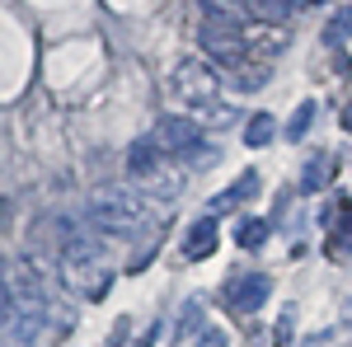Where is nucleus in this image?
<instances>
[{
    "label": "nucleus",
    "mask_w": 352,
    "mask_h": 347,
    "mask_svg": "<svg viewBox=\"0 0 352 347\" xmlns=\"http://www.w3.org/2000/svg\"><path fill=\"white\" fill-rule=\"evenodd\" d=\"M160 169H164V150L155 146V136H136L132 146H127V174L141 183V179H151Z\"/></svg>",
    "instance_id": "423d86ee"
},
{
    "label": "nucleus",
    "mask_w": 352,
    "mask_h": 347,
    "mask_svg": "<svg viewBox=\"0 0 352 347\" xmlns=\"http://www.w3.org/2000/svg\"><path fill=\"white\" fill-rule=\"evenodd\" d=\"M217 216H202V221H192L188 235H184V258L188 263H202V258H212L217 254Z\"/></svg>",
    "instance_id": "0eeeda50"
},
{
    "label": "nucleus",
    "mask_w": 352,
    "mask_h": 347,
    "mask_svg": "<svg viewBox=\"0 0 352 347\" xmlns=\"http://www.w3.org/2000/svg\"><path fill=\"white\" fill-rule=\"evenodd\" d=\"M272 136H277V117H272V113H254V117L244 122V141H249L254 150H258V146H268Z\"/></svg>",
    "instance_id": "ddd939ff"
},
{
    "label": "nucleus",
    "mask_w": 352,
    "mask_h": 347,
    "mask_svg": "<svg viewBox=\"0 0 352 347\" xmlns=\"http://www.w3.org/2000/svg\"><path fill=\"white\" fill-rule=\"evenodd\" d=\"M197 347H230V338H226L221 328H202V333H197Z\"/></svg>",
    "instance_id": "a211bd4d"
},
{
    "label": "nucleus",
    "mask_w": 352,
    "mask_h": 347,
    "mask_svg": "<svg viewBox=\"0 0 352 347\" xmlns=\"http://www.w3.org/2000/svg\"><path fill=\"white\" fill-rule=\"evenodd\" d=\"M240 5H244V19L249 24H268V28L292 24V5L287 0H240Z\"/></svg>",
    "instance_id": "9d476101"
},
{
    "label": "nucleus",
    "mask_w": 352,
    "mask_h": 347,
    "mask_svg": "<svg viewBox=\"0 0 352 347\" xmlns=\"http://www.w3.org/2000/svg\"><path fill=\"white\" fill-rule=\"evenodd\" d=\"M141 188H146L151 197H174V192L184 188V174H174V169H160V174H151V179H141Z\"/></svg>",
    "instance_id": "4468645a"
},
{
    "label": "nucleus",
    "mask_w": 352,
    "mask_h": 347,
    "mask_svg": "<svg viewBox=\"0 0 352 347\" xmlns=\"http://www.w3.org/2000/svg\"><path fill=\"white\" fill-rule=\"evenodd\" d=\"M329 225V258H348L352 254V202H338L333 212H324Z\"/></svg>",
    "instance_id": "6e6552de"
},
{
    "label": "nucleus",
    "mask_w": 352,
    "mask_h": 347,
    "mask_svg": "<svg viewBox=\"0 0 352 347\" xmlns=\"http://www.w3.org/2000/svg\"><path fill=\"white\" fill-rule=\"evenodd\" d=\"M343 132H352V99L343 104Z\"/></svg>",
    "instance_id": "aec40b11"
},
{
    "label": "nucleus",
    "mask_w": 352,
    "mask_h": 347,
    "mask_svg": "<svg viewBox=\"0 0 352 347\" xmlns=\"http://www.w3.org/2000/svg\"><path fill=\"white\" fill-rule=\"evenodd\" d=\"M315 5H324V0H315Z\"/></svg>",
    "instance_id": "4be33fe9"
},
{
    "label": "nucleus",
    "mask_w": 352,
    "mask_h": 347,
    "mask_svg": "<svg viewBox=\"0 0 352 347\" xmlns=\"http://www.w3.org/2000/svg\"><path fill=\"white\" fill-rule=\"evenodd\" d=\"M169 94L184 99L192 113H202V108L221 104V71L207 66V61H197V56H184V61L169 71Z\"/></svg>",
    "instance_id": "f03ea898"
},
{
    "label": "nucleus",
    "mask_w": 352,
    "mask_h": 347,
    "mask_svg": "<svg viewBox=\"0 0 352 347\" xmlns=\"http://www.w3.org/2000/svg\"><path fill=\"white\" fill-rule=\"evenodd\" d=\"M155 146L164 155H179L188 164H212L217 150H202V122L197 117H179V113H164L155 122Z\"/></svg>",
    "instance_id": "7ed1b4c3"
},
{
    "label": "nucleus",
    "mask_w": 352,
    "mask_h": 347,
    "mask_svg": "<svg viewBox=\"0 0 352 347\" xmlns=\"http://www.w3.org/2000/svg\"><path fill=\"white\" fill-rule=\"evenodd\" d=\"M272 282L263 277V272H249V277H230L226 282V305L235 310V315H254L263 300H268Z\"/></svg>",
    "instance_id": "20e7f679"
},
{
    "label": "nucleus",
    "mask_w": 352,
    "mask_h": 347,
    "mask_svg": "<svg viewBox=\"0 0 352 347\" xmlns=\"http://www.w3.org/2000/svg\"><path fill=\"white\" fill-rule=\"evenodd\" d=\"M292 324H296V315H292V310H282V315H277V328H272V347H287V343H292Z\"/></svg>",
    "instance_id": "f3484780"
},
{
    "label": "nucleus",
    "mask_w": 352,
    "mask_h": 347,
    "mask_svg": "<svg viewBox=\"0 0 352 347\" xmlns=\"http://www.w3.org/2000/svg\"><path fill=\"white\" fill-rule=\"evenodd\" d=\"M61 267V277L76 287L80 295H89V300H104L113 287V267L109 263H56Z\"/></svg>",
    "instance_id": "39448f33"
},
{
    "label": "nucleus",
    "mask_w": 352,
    "mask_h": 347,
    "mask_svg": "<svg viewBox=\"0 0 352 347\" xmlns=\"http://www.w3.org/2000/svg\"><path fill=\"white\" fill-rule=\"evenodd\" d=\"M151 343H155V333H146V338H141V347H151Z\"/></svg>",
    "instance_id": "412c9836"
},
{
    "label": "nucleus",
    "mask_w": 352,
    "mask_h": 347,
    "mask_svg": "<svg viewBox=\"0 0 352 347\" xmlns=\"http://www.w3.org/2000/svg\"><path fill=\"white\" fill-rule=\"evenodd\" d=\"M348 28H352V10H343V14L333 19V28H329V43H338V38H343Z\"/></svg>",
    "instance_id": "6ab92c4d"
},
{
    "label": "nucleus",
    "mask_w": 352,
    "mask_h": 347,
    "mask_svg": "<svg viewBox=\"0 0 352 347\" xmlns=\"http://www.w3.org/2000/svg\"><path fill=\"white\" fill-rule=\"evenodd\" d=\"M258 188H263V183H258V174L244 169L240 183H230L226 192H217V197L207 202V216H217V212H226V207H240V202H249V197H258Z\"/></svg>",
    "instance_id": "1a4fd4ad"
},
{
    "label": "nucleus",
    "mask_w": 352,
    "mask_h": 347,
    "mask_svg": "<svg viewBox=\"0 0 352 347\" xmlns=\"http://www.w3.org/2000/svg\"><path fill=\"white\" fill-rule=\"evenodd\" d=\"M329 169H333V160H329L324 150H320L315 160H305V169H300V192H320V188H329V179H333Z\"/></svg>",
    "instance_id": "9b49d317"
},
{
    "label": "nucleus",
    "mask_w": 352,
    "mask_h": 347,
    "mask_svg": "<svg viewBox=\"0 0 352 347\" xmlns=\"http://www.w3.org/2000/svg\"><path fill=\"white\" fill-rule=\"evenodd\" d=\"M85 221L99 235H136L146 225V207L122 183H99L89 192V202H85Z\"/></svg>",
    "instance_id": "f257e3e1"
},
{
    "label": "nucleus",
    "mask_w": 352,
    "mask_h": 347,
    "mask_svg": "<svg viewBox=\"0 0 352 347\" xmlns=\"http://www.w3.org/2000/svg\"><path fill=\"white\" fill-rule=\"evenodd\" d=\"M315 113H320V104H315V99H305V104L292 113V122H287V141H305L310 122H315Z\"/></svg>",
    "instance_id": "2eb2a0df"
},
{
    "label": "nucleus",
    "mask_w": 352,
    "mask_h": 347,
    "mask_svg": "<svg viewBox=\"0 0 352 347\" xmlns=\"http://www.w3.org/2000/svg\"><path fill=\"white\" fill-rule=\"evenodd\" d=\"M179 333H184V338H197V333H202V300H197V295H192L188 305H184V315H179Z\"/></svg>",
    "instance_id": "dca6fc26"
},
{
    "label": "nucleus",
    "mask_w": 352,
    "mask_h": 347,
    "mask_svg": "<svg viewBox=\"0 0 352 347\" xmlns=\"http://www.w3.org/2000/svg\"><path fill=\"white\" fill-rule=\"evenodd\" d=\"M235 244L240 249H263L268 244V221H258V216H244V221H235Z\"/></svg>",
    "instance_id": "f8f14e48"
}]
</instances>
